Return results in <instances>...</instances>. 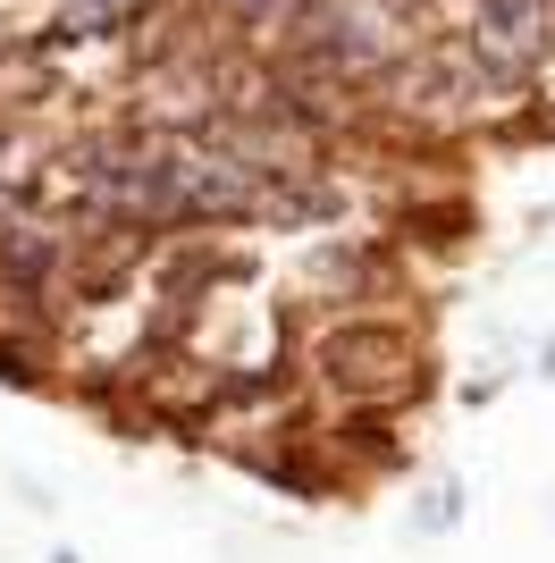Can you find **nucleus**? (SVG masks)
Returning <instances> with one entry per match:
<instances>
[{"mask_svg":"<svg viewBox=\"0 0 555 563\" xmlns=\"http://www.w3.org/2000/svg\"><path fill=\"white\" fill-rule=\"evenodd\" d=\"M228 9H236L244 25H295L303 9H312V0H228Z\"/></svg>","mask_w":555,"mask_h":563,"instance_id":"nucleus-5","label":"nucleus"},{"mask_svg":"<svg viewBox=\"0 0 555 563\" xmlns=\"http://www.w3.org/2000/svg\"><path fill=\"white\" fill-rule=\"evenodd\" d=\"M59 261V244H51L43 228H0V278H18V286H34Z\"/></svg>","mask_w":555,"mask_h":563,"instance_id":"nucleus-3","label":"nucleus"},{"mask_svg":"<svg viewBox=\"0 0 555 563\" xmlns=\"http://www.w3.org/2000/svg\"><path fill=\"white\" fill-rule=\"evenodd\" d=\"M320 371L337 396H404L413 387V336H395V329H337L320 345Z\"/></svg>","mask_w":555,"mask_h":563,"instance_id":"nucleus-2","label":"nucleus"},{"mask_svg":"<svg viewBox=\"0 0 555 563\" xmlns=\"http://www.w3.org/2000/svg\"><path fill=\"white\" fill-rule=\"evenodd\" d=\"M59 9H68V25H85V34H118L143 0H59Z\"/></svg>","mask_w":555,"mask_h":563,"instance_id":"nucleus-4","label":"nucleus"},{"mask_svg":"<svg viewBox=\"0 0 555 563\" xmlns=\"http://www.w3.org/2000/svg\"><path fill=\"white\" fill-rule=\"evenodd\" d=\"M555 51V0H471V68L488 85H522Z\"/></svg>","mask_w":555,"mask_h":563,"instance_id":"nucleus-1","label":"nucleus"}]
</instances>
